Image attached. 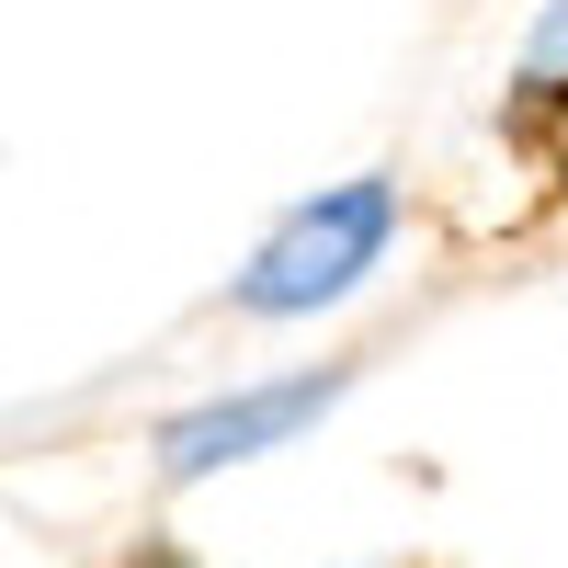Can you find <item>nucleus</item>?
I'll list each match as a JSON object with an SVG mask.
<instances>
[{"label":"nucleus","instance_id":"1","mask_svg":"<svg viewBox=\"0 0 568 568\" xmlns=\"http://www.w3.org/2000/svg\"><path fill=\"white\" fill-rule=\"evenodd\" d=\"M387 240H398V171H353L329 194H307L296 216H273V240L227 284V307L240 318H318L387 262Z\"/></svg>","mask_w":568,"mask_h":568},{"label":"nucleus","instance_id":"2","mask_svg":"<svg viewBox=\"0 0 568 568\" xmlns=\"http://www.w3.org/2000/svg\"><path fill=\"white\" fill-rule=\"evenodd\" d=\"M353 387V364H307V375H273V387H227L205 409H171L160 433H149V466L171 489H194V478H227V466H251L273 444H296L307 420Z\"/></svg>","mask_w":568,"mask_h":568},{"label":"nucleus","instance_id":"3","mask_svg":"<svg viewBox=\"0 0 568 568\" xmlns=\"http://www.w3.org/2000/svg\"><path fill=\"white\" fill-rule=\"evenodd\" d=\"M500 136H511V160H535V171H546V194L568 205V80H511Z\"/></svg>","mask_w":568,"mask_h":568},{"label":"nucleus","instance_id":"4","mask_svg":"<svg viewBox=\"0 0 568 568\" xmlns=\"http://www.w3.org/2000/svg\"><path fill=\"white\" fill-rule=\"evenodd\" d=\"M524 80H568V0H546L524 34Z\"/></svg>","mask_w":568,"mask_h":568},{"label":"nucleus","instance_id":"5","mask_svg":"<svg viewBox=\"0 0 568 568\" xmlns=\"http://www.w3.org/2000/svg\"><path fill=\"white\" fill-rule=\"evenodd\" d=\"M125 568H194V557H182V546H160V535H149V546H125Z\"/></svg>","mask_w":568,"mask_h":568}]
</instances>
